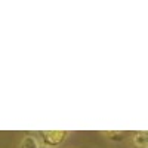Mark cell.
Masks as SVG:
<instances>
[{
    "label": "cell",
    "mask_w": 148,
    "mask_h": 148,
    "mask_svg": "<svg viewBox=\"0 0 148 148\" xmlns=\"http://www.w3.org/2000/svg\"><path fill=\"white\" fill-rule=\"evenodd\" d=\"M19 148H39V142H37V139L34 136H30L28 135V136L22 138Z\"/></svg>",
    "instance_id": "obj_3"
},
{
    "label": "cell",
    "mask_w": 148,
    "mask_h": 148,
    "mask_svg": "<svg viewBox=\"0 0 148 148\" xmlns=\"http://www.w3.org/2000/svg\"><path fill=\"white\" fill-rule=\"evenodd\" d=\"M39 148H49V147H46V145H39Z\"/></svg>",
    "instance_id": "obj_5"
},
{
    "label": "cell",
    "mask_w": 148,
    "mask_h": 148,
    "mask_svg": "<svg viewBox=\"0 0 148 148\" xmlns=\"http://www.w3.org/2000/svg\"><path fill=\"white\" fill-rule=\"evenodd\" d=\"M102 135L108 136L111 141H121L123 139V133L119 130H107V132H102Z\"/></svg>",
    "instance_id": "obj_4"
},
{
    "label": "cell",
    "mask_w": 148,
    "mask_h": 148,
    "mask_svg": "<svg viewBox=\"0 0 148 148\" xmlns=\"http://www.w3.org/2000/svg\"><path fill=\"white\" fill-rule=\"evenodd\" d=\"M133 144L136 148H147V144H148V135L145 130H141V132H136L133 136Z\"/></svg>",
    "instance_id": "obj_2"
},
{
    "label": "cell",
    "mask_w": 148,
    "mask_h": 148,
    "mask_svg": "<svg viewBox=\"0 0 148 148\" xmlns=\"http://www.w3.org/2000/svg\"><path fill=\"white\" fill-rule=\"evenodd\" d=\"M42 136L46 147H56L67 139L68 133L65 130H46L42 132Z\"/></svg>",
    "instance_id": "obj_1"
}]
</instances>
